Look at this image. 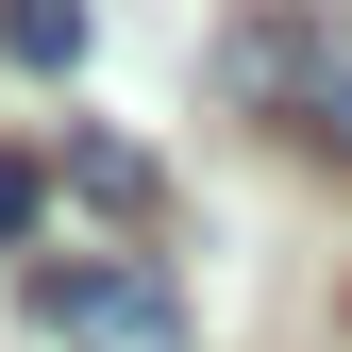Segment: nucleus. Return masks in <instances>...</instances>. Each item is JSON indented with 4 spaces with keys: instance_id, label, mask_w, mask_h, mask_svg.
Returning a JSON list of instances; mask_svg holds the SVG:
<instances>
[{
    "instance_id": "1",
    "label": "nucleus",
    "mask_w": 352,
    "mask_h": 352,
    "mask_svg": "<svg viewBox=\"0 0 352 352\" xmlns=\"http://www.w3.org/2000/svg\"><path fill=\"white\" fill-rule=\"evenodd\" d=\"M218 101L269 118L285 151L352 168V17H235L218 34Z\"/></svg>"
},
{
    "instance_id": "2",
    "label": "nucleus",
    "mask_w": 352,
    "mask_h": 352,
    "mask_svg": "<svg viewBox=\"0 0 352 352\" xmlns=\"http://www.w3.org/2000/svg\"><path fill=\"white\" fill-rule=\"evenodd\" d=\"M34 336L51 352H201L185 285H168L151 252H51V269H34Z\"/></svg>"
},
{
    "instance_id": "3",
    "label": "nucleus",
    "mask_w": 352,
    "mask_h": 352,
    "mask_svg": "<svg viewBox=\"0 0 352 352\" xmlns=\"http://www.w3.org/2000/svg\"><path fill=\"white\" fill-rule=\"evenodd\" d=\"M67 201H101V218H151L168 185H151V151H135V135H67Z\"/></svg>"
},
{
    "instance_id": "4",
    "label": "nucleus",
    "mask_w": 352,
    "mask_h": 352,
    "mask_svg": "<svg viewBox=\"0 0 352 352\" xmlns=\"http://www.w3.org/2000/svg\"><path fill=\"white\" fill-rule=\"evenodd\" d=\"M84 34H101V17H84V0H0V51H17V67H84Z\"/></svg>"
},
{
    "instance_id": "5",
    "label": "nucleus",
    "mask_w": 352,
    "mask_h": 352,
    "mask_svg": "<svg viewBox=\"0 0 352 352\" xmlns=\"http://www.w3.org/2000/svg\"><path fill=\"white\" fill-rule=\"evenodd\" d=\"M0 235H34V168L17 151H0Z\"/></svg>"
}]
</instances>
